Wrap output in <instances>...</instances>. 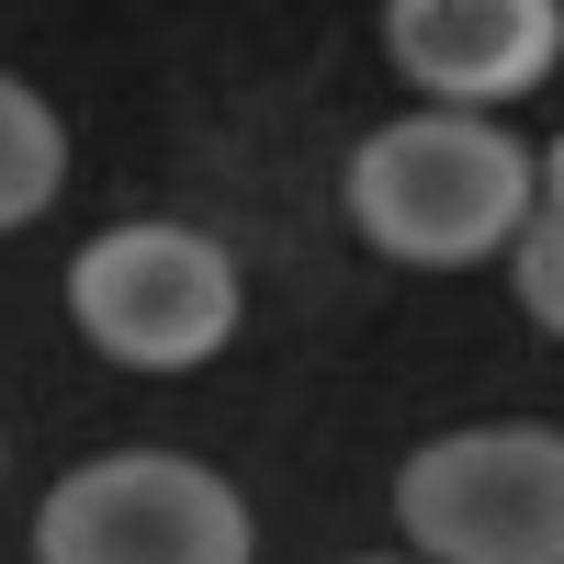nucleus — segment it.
Here are the masks:
<instances>
[{
  "label": "nucleus",
  "instance_id": "1",
  "mask_svg": "<svg viewBox=\"0 0 564 564\" xmlns=\"http://www.w3.org/2000/svg\"><path fill=\"white\" fill-rule=\"evenodd\" d=\"M531 204H542L531 148L475 124V113L384 124V135H361V159H350V226L372 249H395V260H430V271L508 249L531 226Z\"/></svg>",
  "mask_w": 564,
  "mask_h": 564
},
{
  "label": "nucleus",
  "instance_id": "2",
  "mask_svg": "<svg viewBox=\"0 0 564 564\" xmlns=\"http://www.w3.org/2000/svg\"><path fill=\"white\" fill-rule=\"evenodd\" d=\"M430 564H564V430H452L395 475Z\"/></svg>",
  "mask_w": 564,
  "mask_h": 564
},
{
  "label": "nucleus",
  "instance_id": "3",
  "mask_svg": "<svg viewBox=\"0 0 564 564\" xmlns=\"http://www.w3.org/2000/svg\"><path fill=\"white\" fill-rule=\"evenodd\" d=\"M68 316L124 372H193L238 327V260L193 226H113L68 260Z\"/></svg>",
  "mask_w": 564,
  "mask_h": 564
},
{
  "label": "nucleus",
  "instance_id": "4",
  "mask_svg": "<svg viewBox=\"0 0 564 564\" xmlns=\"http://www.w3.org/2000/svg\"><path fill=\"white\" fill-rule=\"evenodd\" d=\"M34 564H249V508L181 452H102L45 497Z\"/></svg>",
  "mask_w": 564,
  "mask_h": 564
},
{
  "label": "nucleus",
  "instance_id": "5",
  "mask_svg": "<svg viewBox=\"0 0 564 564\" xmlns=\"http://www.w3.org/2000/svg\"><path fill=\"white\" fill-rule=\"evenodd\" d=\"M384 45L406 79L452 90V102H508L564 57V12L553 0H395Z\"/></svg>",
  "mask_w": 564,
  "mask_h": 564
},
{
  "label": "nucleus",
  "instance_id": "6",
  "mask_svg": "<svg viewBox=\"0 0 564 564\" xmlns=\"http://www.w3.org/2000/svg\"><path fill=\"white\" fill-rule=\"evenodd\" d=\"M57 181H68V135H57V113H45L23 79H0V226L45 215V204H57Z\"/></svg>",
  "mask_w": 564,
  "mask_h": 564
},
{
  "label": "nucleus",
  "instance_id": "7",
  "mask_svg": "<svg viewBox=\"0 0 564 564\" xmlns=\"http://www.w3.org/2000/svg\"><path fill=\"white\" fill-rule=\"evenodd\" d=\"M508 249H520V305L564 339V204H531V226Z\"/></svg>",
  "mask_w": 564,
  "mask_h": 564
},
{
  "label": "nucleus",
  "instance_id": "8",
  "mask_svg": "<svg viewBox=\"0 0 564 564\" xmlns=\"http://www.w3.org/2000/svg\"><path fill=\"white\" fill-rule=\"evenodd\" d=\"M542 204H564V148H553V170H542Z\"/></svg>",
  "mask_w": 564,
  "mask_h": 564
}]
</instances>
